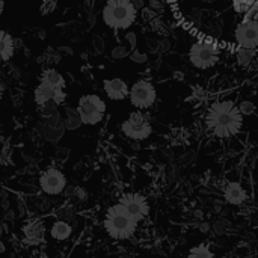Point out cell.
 Masks as SVG:
<instances>
[{"instance_id":"1","label":"cell","mask_w":258,"mask_h":258,"mask_svg":"<svg viewBox=\"0 0 258 258\" xmlns=\"http://www.w3.org/2000/svg\"><path fill=\"white\" fill-rule=\"evenodd\" d=\"M206 125L213 136L219 139H228L242 130L243 115L234 101L218 100L207 109Z\"/></svg>"},{"instance_id":"2","label":"cell","mask_w":258,"mask_h":258,"mask_svg":"<svg viewBox=\"0 0 258 258\" xmlns=\"http://www.w3.org/2000/svg\"><path fill=\"white\" fill-rule=\"evenodd\" d=\"M104 230L115 240H128L138 230V221L122 204L112 206L104 216Z\"/></svg>"},{"instance_id":"3","label":"cell","mask_w":258,"mask_h":258,"mask_svg":"<svg viewBox=\"0 0 258 258\" xmlns=\"http://www.w3.org/2000/svg\"><path fill=\"white\" fill-rule=\"evenodd\" d=\"M138 9L133 0H107L101 11L103 23L113 30H127L138 20Z\"/></svg>"},{"instance_id":"4","label":"cell","mask_w":258,"mask_h":258,"mask_svg":"<svg viewBox=\"0 0 258 258\" xmlns=\"http://www.w3.org/2000/svg\"><path fill=\"white\" fill-rule=\"evenodd\" d=\"M222 48L213 39H200L195 41L189 51L187 59L190 65L197 70H210L221 60Z\"/></svg>"},{"instance_id":"5","label":"cell","mask_w":258,"mask_h":258,"mask_svg":"<svg viewBox=\"0 0 258 258\" xmlns=\"http://www.w3.org/2000/svg\"><path fill=\"white\" fill-rule=\"evenodd\" d=\"M77 112L85 125H97L103 121L107 106L106 101L97 94H86L79 98Z\"/></svg>"},{"instance_id":"6","label":"cell","mask_w":258,"mask_h":258,"mask_svg":"<svg viewBox=\"0 0 258 258\" xmlns=\"http://www.w3.org/2000/svg\"><path fill=\"white\" fill-rule=\"evenodd\" d=\"M121 132L125 138L141 142L151 136L153 125L150 118L144 113V110H135L122 121Z\"/></svg>"},{"instance_id":"7","label":"cell","mask_w":258,"mask_h":258,"mask_svg":"<svg viewBox=\"0 0 258 258\" xmlns=\"http://www.w3.org/2000/svg\"><path fill=\"white\" fill-rule=\"evenodd\" d=\"M128 100L132 106L136 107L138 110L151 109L157 101V89L150 80H145V79L136 80L130 86Z\"/></svg>"},{"instance_id":"8","label":"cell","mask_w":258,"mask_h":258,"mask_svg":"<svg viewBox=\"0 0 258 258\" xmlns=\"http://www.w3.org/2000/svg\"><path fill=\"white\" fill-rule=\"evenodd\" d=\"M234 41L237 47L258 50V20L242 18L234 29Z\"/></svg>"},{"instance_id":"9","label":"cell","mask_w":258,"mask_h":258,"mask_svg":"<svg viewBox=\"0 0 258 258\" xmlns=\"http://www.w3.org/2000/svg\"><path fill=\"white\" fill-rule=\"evenodd\" d=\"M39 187L45 195H60L67 189V178L57 168H47L39 175Z\"/></svg>"},{"instance_id":"10","label":"cell","mask_w":258,"mask_h":258,"mask_svg":"<svg viewBox=\"0 0 258 258\" xmlns=\"http://www.w3.org/2000/svg\"><path fill=\"white\" fill-rule=\"evenodd\" d=\"M119 204H122L128 213L136 218L138 222L144 221L150 215V204L141 194H124L119 198Z\"/></svg>"},{"instance_id":"11","label":"cell","mask_w":258,"mask_h":258,"mask_svg":"<svg viewBox=\"0 0 258 258\" xmlns=\"http://www.w3.org/2000/svg\"><path fill=\"white\" fill-rule=\"evenodd\" d=\"M33 100L39 107H44L47 103L53 101L57 106H62L67 100V94L65 89H57V88H51L42 82H39V85L35 88L33 92Z\"/></svg>"},{"instance_id":"12","label":"cell","mask_w":258,"mask_h":258,"mask_svg":"<svg viewBox=\"0 0 258 258\" xmlns=\"http://www.w3.org/2000/svg\"><path fill=\"white\" fill-rule=\"evenodd\" d=\"M103 89H104V94L107 95V98L112 101H122V100L128 98V92H130L128 83L119 77L106 79L103 82Z\"/></svg>"},{"instance_id":"13","label":"cell","mask_w":258,"mask_h":258,"mask_svg":"<svg viewBox=\"0 0 258 258\" xmlns=\"http://www.w3.org/2000/svg\"><path fill=\"white\" fill-rule=\"evenodd\" d=\"M23 236L24 242L27 245H39L44 240L45 236V228L39 221H30L23 227Z\"/></svg>"},{"instance_id":"14","label":"cell","mask_w":258,"mask_h":258,"mask_svg":"<svg viewBox=\"0 0 258 258\" xmlns=\"http://www.w3.org/2000/svg\"><path fill=\"white\" fill-rule=\"evenodd\" d=\"M224 197L227 200V203L233 204V206H240L246 201L248 195L243 189V186L240 183H228L224 189Z\"/></svg>"},{"instance_id":"15","label":"cell","mask_w":258,"mask_h":258,"mask_svg":"<svg viewBox=\"0 0 258 258\" xmlns=\"http://www.w3.org/2000/svg\"><path fill=\"white\" fill-rule=\"evenodd\" d=\"M15 54V41L6 30L0 29V63L9 62Z\"/></svg>"},{"instance_id":"16","label":"cell","mask_w":258,"mask_h":258,"mask_svg":"<svg viewBox=\"0 0 258 258\" xmlns=\"http://www.w3.org/2000/svg\"><path fill=\"white\" fill-rule=\"evenodd\" d=\"M39 82L51 86V88H57V89H65V77L54 68H47L41 73L39 76Z\"/></svg>"},{"instance_id":"17","label":"cell","mask_w":258,"mask_h":258,"mask_svg":"<svg viewBox=\"0 0 258 258\" xmlns=\"http://www.w3.org/2000/svg\"><path fill=\"white\" fill-rule=\"evenodd\" d=\"M73 228L67 221H56L50 228V236L57 242H65L71 237Z\"/></svg>"},{"instance_id":"18","label":"cell","mask_w":258,"mask_h":258,"mask_svg":"<svg viewBox=\"0 0 258 258\" xmlns=\"http://www.w3.org/2000/svg\"><path fill=\"white\" fill-rule=\"evenodd\" d=\"M257 51L258 50L242 48V47H237L236 45V60H237V63L240 67H243V68H248L254 62V59L257 56Z\"/></svg>"},{"instance_id":"19","label":"cell","mask_w":258,"mask_h":258,"mask_svg":"<svg viewBox=\"0 0 258 258\" xmlns=\"http://www.w3.org/2000/svg\"><path fill=\"white\" fill-rule=\"evenodd\" d=\"M82 124H83V122H82V119H80V115H79L77 109H74V110L68 109V110H67L65 127H67L68 130H76V128H79Z\"/></svg>"},{"instance_id":"20","label":"cell","mask_w":258,"mask_h":258,"mask_svg":"<svg viewBox=\"0 0 258 258\" xmlns=\"http://www.w3.org/2000/svg\"><path fill=\"white\" fill-rule=\"evenodd\" d=\"M189 258H213V252L207 245L201 243L189 251Z\"/></svg>"},{"instance_id":"21","label":"cell","mask_w":258,"mask_h":258,"mask_svg":"<svg viewBox=\"0 0 258 258\" xmlns=\"http://www.w3.org/2000/svg\"><path fill=\"white\" fill-rule=\"evenodd\" d=\"M239 109H240V112H242V115L245 116H249V115H252V113H255V104L252 103V101H249V100H246V101H242L240 104H239Z\"/></svg>"},{"instance_id":"22","label":"cell","mask_w":258,"mask_h":258,"mask_svg":"<svg viewBox=\"0 0 258 258\" xmlns=\"http://www.w3.org/2000/svg\"><path fill=\"white\" fill-rule=\"evenodd\" d=\"M213 230L218 236H222L230 230V222L228 221H216L213 224Z\"/></svg>"},{"instance_id":"23","label":"cell","mask_w":258,"mask_h":258,"mask_svg":"<svg viewBox=\"0 0 258 258\" xmlns=\"http://www.w3.org/2000/svg\"><path fill=\"white\" fill-rule=\"evenodd\" d=\"M133 5H135L136 9L139 11L141 8H144V0H133Z\"/></svg>"},{"instance_id":"24","label":"cell","mask_w":258,"mask_h":258,"mask_svg":"<svg viewBox=\"0 0 258 258\" xmlns=\"http://www.w3.org/2000/svg\"><path fill=\"white\" fill-rule=\"evenodd\" d=\"M5 89H6V88H5V82H3V80L0 79V98H3V94H5Z\"/></svg>"},{"instance_id":"25","label":"cell","mask_w":258,"mask_h":258,"mask_svg":"<svg viewBox=\"0 0 258 258\" xmlns=\"http://www.w3.org/2000/svg\"><path fill=\"white\" fill-rule=\"evenodd\" d=\"M3 8H5V2H3V0H0V14L3 12Z\"/></svg>"}]
</instances>
